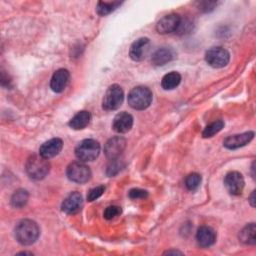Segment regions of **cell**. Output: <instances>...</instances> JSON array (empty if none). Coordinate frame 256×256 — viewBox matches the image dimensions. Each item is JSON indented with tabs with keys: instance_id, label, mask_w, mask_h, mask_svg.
<instances>
[{
	"instance_id": "cell-1",
	"label": "cell",
	"mask_w": 256,
	"mask_h": 256,
	"mask_svg": "<svg viewBox=\"0 0 256 256\" xmlns=\"http://www.w3.org/2000/svg\"><path fill=\"white\" fill-rule=\"evenodd\" d=\"M40 229L37 223L30 219L20 221L15 227V238L22 245H31L39 237Z\"/></svg>"
},
{
	"instance_id": "cell-2",
	"label": "cell",
	"mask_w": 256,
	"mask_h": 256,
	"mask_svg": "<svg viewBox=\"0 0 256 256\" xmlns=\"http://www.w3.org/2000/svg\"><path fill=\"white\" fill-rule=\"evenodd\" d=\"M50 164L48 159L40 154H33L26 162V172L30 178L34 180H41L49 173Z\"/></svg>"
},
{
	"instance_id": "cell-3",
	"label": "cell",
	"mask_w": 256,
	"mask_h": 256,
	"mask_svg": "<svg viewBox=\"0 0 256 256\" xmlns=\"http://www.w3.org/2000/svg\"><path fill=\"white\" fill-rule=\"evenodd\" d=\"M152 102V92L145 86L134 87L128 94V104L135 110H144Z\"/></svg>"
},
{
	"instance_id": "cell-4",
	"label": "cell",
	"mask_w": 256,
	"mask_h": 256,
	"mask_svg": "<svg viewBox=\"0 0 256 256\" xmlns=\"http://www.w3.org/2000/svg\"><path fill=\"white\" fill-rule=\"evenodd\" d=\"M99 153L100 144L94 139H84L75 148V155L82 162L95 160Z\"/></svg>"
},
{
	"instance_id": "cell-5",
	"label": "cell",
	"mask_w": 256,
	"mask_h": 256,
	"mask_svg": "<svg viewBox=\"0 0 256 256\" xmlns=\"http://www.w3.org/2000/svg\"><path fill=\"white\" fill-rule=\"evenodd\" d=\"M123 99H124V92L122 88L117 84H113L108 87V89L104 94L102 107L106 111L116 110L121 106Z\"/></svg>"
},
{
	"instance_id": "cell-6",
	"label": "cell",
	"mask_w": 256,
	"mask_h": 256,
	"mask_svg": "<svg viewBox=\"0 0 256 256\" xmlns=\"http://www.w3.org/2000/svg\"><path fill=\"white\" fill-rule=\"evenodd\" d=\"M66 175L70 181L82 184L89 181L91 178V170L82 161H76L68 165L66 169Z\"/></svg>"
},
{
	"instance_id": "cell-7",
	"label": "cell",
	"mask_w": 256,
	"mask_h": 256,
	"mask_svg": "<svg viewBox=\"0 0 256 256\" xmlns=\"http://www.w3.org/2000/svg\"><path fill=\"white\" fill-rule=\"evenodd\" d=\"M205 60L213 68H222L228 64L230 54L222 47H212L205 53Z\"/></svg>"
},
{
	"instance_id": "cell-8",
	"label": "cell",
	"mask_w": 256,
	"mask_h": 256,
	"mask_svg": "<svg viewBox=\"0 0 256 256\" xmlns=\"http://www.w3.org/2000/svg\"><path fill=\"white\" fill-rule=\"evenodd\" d=\"M224 185L230 194L240 195L243 192L245 182L241 173L231 171L226 174L224 178Z\"/></svg>"
},
{
	"instance_id": "cell-9",
	"label": "cell",
	"mask_w": 256,
	"mask_h": 256,
	"mask_svg": "<svg viewBox=\"0 0 256 256\" xmlns=\"http://www.w3.org/2000/svg\"><path fill=\"white\" fill-rule=\"evenodd\" d=\"M126 147V140L121 136H116L109 139L104 146V153L110 160L117 159Z\"/></svg>"
},
{
	"instance_id": "cell-10",
	"label": "cell",
	"mask_w": 256,
	"mask_h": 256,
	"mask_svg": "<svg viewBox=\"0 0 256 256\" xmlns=\"http://www.w3.org/2000/svg\"><path fill=\"white\" fill-rule=\"evenodd\" d=\"M150 51V40L142 37L134 41L129 49V56L134 61H142Z\"/></svg>"
},
{
	"instance_id": "cell-11",
	"label": "cell",
	"mask_w": 256,
	"mask_h": 256,
	"mask_svg": "<svg viewBox=\"0 0 256 256\" xmlns=\"http://www.w3.org/2000/svg\"><path fill=\"white\" fill-rule=\"evenodd\" d=\"M181 17L178 14L171 13L163 16L156 24V30L160 34H167L174 31H177Z\"/></svg>"
},
{
	"instance_id": "cell-12",
	"label": "cell",
	"mask_w": 256,
	"mask_h": 256,
	"mask_svg": "<svg viewBox=\"0 0 256 256\" xmlns=\"http://www.w3.org/2000/svg\"><path fill=\"white\" fill-rule=\"evenodd\" d=\"M83 206V198L79 192L70 193L62 202L61 209L63 212L69 215L78 213Z\"/></svg>"
},
{
	"instance_id": "cell-13",
	"label": "cell",
	"mask_w": 256,
	"mask_h": 256,
	"mask_svg": "<svg viewBox=\"0 0 256 256\" xmlns=\"http://www.w3.org/2000/svg\"><path fill=\"white\" fill-rule=\"evenodd\" d=\"M69 81H70L69 71L67 69L61 68L54 72L50 81V87L54 92L60 93L64 91V89L69 84Z\"/></svg>"
},
{
	"instance_id": "cell-14",
	"label": "cell",
	"mask_w": 256,
	"mask_h": 256,
	"mask_svg": "<svg viewBox=\"0 0 256 256\" xmlns=\"http://www.w3.org/2000/svg\"><path fill=\"white\" fill-rule=\"evenodd\" d=\"M253 137H254V132L252 131L231 135L225 138V140L223 141V145L227 149H237L248 144L253 139Z\"/></svg>"
},
{
	"instance_id": "cell-15",
	"label": "cell",
	"mask_w": 256,
	"mask_h": 256,
	"mask_svg": "<svg viewBox=\"0 0 256 256\" xmlns=\"http://www.w3.org/2000/svg\"><path fill=\"white\" fill-rule=\"evenodd\" d=\"M63 147V142L60 138H52L44 142L39 149V154L46 159L52 158L59 154Z\"/></svg>"
},
{
	"instance_id": "cell-16",
	"label": "cell",
	"mask_w": 256,
	"mask_h": 256,
	"mask_svg": "<svg viewBox=\"0 0 256 256\" xmlns=\"http://www.w3.org/2000/svg\"><path fill=\"white\" fill-rule=\"evenodd\" d=\"M132 126L133 117L127 112H120L113 119L112 128L118 133H126L132 128Z\"/></svg>"
},
{
	"instance_id": "cell-17",
	"label": "cell",
	"mask_w": 256,
	"mask_h": 256,
	"mask_svg": "<svg viewBox=\"0 0 256 256\" xmlns=\"http://www.w3.org/2000/svg\"><path fill=\"white\" fill-rule=\"evenodd\" d=\"M196 239L201 247H209L215 243L216 233L211 227L201 226L197 230Z\"/></svg>"
},
{
	"instance_id": "cell-18",
	"label": "cell",
	"mask_w": 256,
	"mask_h": 256,
	"mask_svg": "<svg viewBox=\"0 0 256 256\" xmlns=\"http://www.w3.org/2000/svg\"><path fill=\"white\" fill-rule=\"evenodd\" d=\"M174 58V52L172 49L162 47L156 50L152 55V63L156 66H162L170 62Z\"/></svg>"
},
{
	"instance_id": "cell-19",
	"label": "cell",
	"mask_w": 256,
	"mask_h": 256,
	"mask_svg": "<svg viewBox=\"0 0 256 256\" xmlns=\"http://www.w3.org/2000/svg\"><path fill=\"white\" fill-rule=\"evenodd\" d=\"M91 120V114L88 111H80L75 114L69 121V126L74 130H80L85 128Z\"/></svg>"
},
{
	"instance_id": "cell-20",
	"label": "cell",
	"mask_w": 256,
	"mask_h": 256,
	"mask_svg": "<svg viewBox=\"0 0 256 256\" xmlns=\"http://www.w3.org/2000/svg\"><path fill=\"white\" fill-rule=\"evenodd\" d=\"M239 240L247 245H254L256 243V227L254 223L246 225L240 231Z\"/></svg>"
},
{
	"instance_id": "cell-21",
	"label": "cell",
	"mask_w": 256,
	"mask_h": 256,
	"mask_svg": "<svg viewBox=\"0 0 256 256\" xmlns=\"http://www.w3.org/2000/svg\"><path fill=\"white\" fill-rule=\"evenodd\" d=\"M181 81V75L178 72L172 71L163 76L161 80V86L164 90H172L176 88Z\"/></svg>"
},
{
	"instance_id": "cell-22",
	"label": "cell",
	"mask_w": 256,
	"mask_h": 256,
	"mask_svg": "<svg viewBox=\"0 0 256 256\" xmlns=\"http://www.w3.org/2000/svg\"><path fill=\"white\" fill-rule=\"evenodd\" d=\"M29 198V194L24 189H18L15 191L11 197V205L15 208H21L26 205Z\"/></svg>"
},
{
	"instance_id": "cell-23",
	"label": "cell",
	"mask_w": 256,
	"mask_h": 256,
	"mask_svg": "<svg viewBox=\"0 0 256 256\" xmlns=\"http://www.w3.org/2000/svg\"><path fill=\"white\" fill-rule=\"evenodd\" d=\"M121 5V2L113 1V2H105V1H99L96 6V11L99 15L105 16L113 12L115 9H117Z\"/></svg>"
},
{
	"instance_id": "cell-24",
	"label": "cell",
	"mask_w": 256,
	"mask_h": 256,
	"mask_svg": "<svg viewBox=\"0 0 256 256\" xmlns=\"http://www.w3.org/2000/svg\"><path fill=\"white\" fill-rule=\"evenodd\" d=\"M223 127H224V122L222 120H216L205 127V129L202 132V136L204 138H210L215 134H217Z\"/></svg>"
},
{
	"instance_id": "cell-25",
	"label": "cell",
	"mask_w": 256,
	"mask_h": 256,
	"mask_svg": "<svg viewBox=\"0 0 256 256\" xmlns=\"http://www.w3.org/2000/svg\"><path fill=\"white\" fill-rule=\"evenodd\" d=\"M201 183V176L198 173H191L185 179V186L188 190L194 191L196 190Z\"/></svg>"
},
{
	"instance_id": "cell-26",
	"label": "cell",
	"mask_w": 256,
	"mask_h": 256,
	"mask_svg": "<svg viewBox=\"0 0 256 256\" xmlns=\"http://www.w3.org/2000/svg\"><path fill=\"white\" fill-rule=\"evenodd\" d=\"M122 212L121 208L119 206H109L105 209L104 213H103V216L105 219L107 220H111V219H114L115 217H117L118 215H120Z\"/></svg>"
},
{
	"instance_id": "cell-27",
	"label": "cell",
	"mask_w": 256,
	"mask_h": 256,
	"mask_svg": "<svg viewBox=\"0 0 256 256\" xmlns=\"http://www.w3.org/2000/svg\"><path fill=\"white\" fill-rule=\"evenodd\" d=\"M105 191V187L103 185H99V186H96L94 188H92L89 192H88V195H87V200L92 202L96 199H98Z\"/></svg>"
},
{
	"instance_id": "cell-28",
	"label": "cell",
	"mask_w": 256,
	"mask_h": 256,
	"mask_svg": "<svg viewBox=\"0 0 256 256\" xmlns=\"http://www.w3.org/2000/svg\"><path fill=\"white\" fill-rule=\"evenodd\" d=\"M148 196V192L143 189L139 188H134L129 191V197L131 199H143Z\"/></svg>"
},
{
	"instance_id": "cell-29",
	"label": "cell",
	"mask_w": 256,
	"mask_h": 256,
	"mask_svg": "<svg viewBox=\"0 0 256 256\" xmlns=\"http://www.w3.org/2000/svg\"><path fill=\"white\" fill-rule=\"evenodd\" d=\"M118 159V158H117ZM117 159L112 160V162L110 163V165L107 168V175L109 176H114L115 174H117L120 170H121V163H119L117 161Z\"/></svg>"
},
{
	"instance_id": "cell-30",
	"label": "cell",
	"mask_w": 256,
	"mask_h": 256,
	"mask_svg": "<svg viewBox=\"0 0 256 256\" xmlns=\"http://www.w3.org/2000/svg\"><path fill=\"white\" fill-rule=\"evenodd\" d=\"M217 5V3L216 2H208V1H204V2H201L200 4H199V9H201L202 11H204V12H209V11H212L214 8H215V6Z\"/></svg>"
},
{
	"instance_id": "cell-31",
	"label": "cell",
	"mask_w": 256,
	"mask_h": 256,
	"mask_svg": "<svg viewBox=\"0 0 256 256\" xmlns=\"http://www.w3.org/2000/svg\"><path fill=\"white\" fill-rule=\"evenodd\" d=\"M254 196H255V191H253L251 196H250V204H251L252 207L255 206V198H254Z\"/></svg>"
},
{
	"instance_id": "cell-32",
	"label": "cell",
	"mask_w": 256,
	"mask_h": 256,
	"mask_svg": "<svg viewBox=\"0 0 256 256\" xmlns=\"http://www.w3.org/2000/svg\"><path fill=\"white\" fill-rule=\"evenodd\" d=\"M165 254H182V252H180V251H167V252H165Z\"/></svg>"
}]
</instances>
